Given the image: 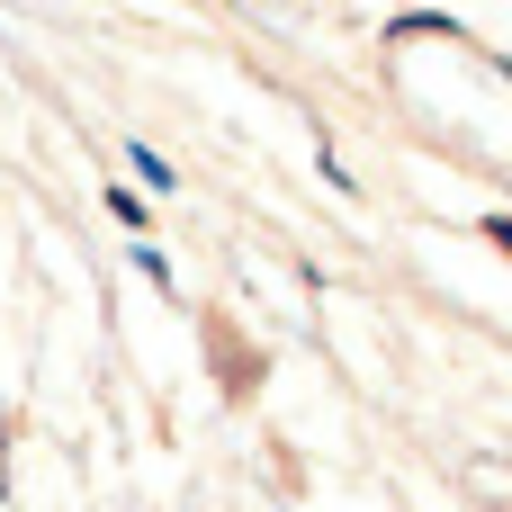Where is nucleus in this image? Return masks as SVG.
I'll return each instance as SVG.
<instances>
[{"label":"nucleus","instance_id":"obj_2","mask_svg":"<svg viewBox=\"0 0 512 512\" xmlns=\"http://www.w3.org/2000/svg\"><path fill=\"white\" fill-rule=\"evenodd\" d=\"M108 216H117L126 234H144V216H153V207H144V189H108Z\"/></svg>","mask_w":512,"mask_h":512},{"label":"nucleus","instance_id":"obj_3","mask_svg":"<svg viewBox=\"0 0 512 512\" xmlns=\"http://www.w3.org/2000/svg\"><path fill=\"white\" fill-rule=\"evenodd\" d=\"M495 243H504V252H512V216H495Z\"/></svg>","mask_w":512,"mask_h":512},{"label":"nucleus","instance_id":"obj_1","mask_svg":"<svg viewBox=\"0 0 512 512\" xmlns=\"http://www.w3.org/2000/svg\"><path fill=\"white\" fill-rule=\"evenodd\" d=\"M126 162H135V180H144L153 198H171V189H180V171H171V162H162L153 144H126Z\"/></svg>","mask_w":512,"mask_h":512}]
</instances>
